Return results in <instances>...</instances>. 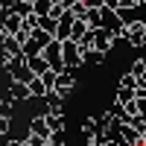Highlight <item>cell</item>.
I'll list each match as a JSON object with an SVG mask.
<instances>
[{
  "mask_svg": "<svg viewBox=\"0 0 146 146\" xmlns=\"http://www.w3.org/2000/svg\"><path fill=\"white\" fill-rule=\"evenodd\" d=\"M44 58H47V64H50V70L53 73H64V62H62V41H50L44 47V53H41Z\"/></svg>",
  "mask_w": 146,
  "mask_h": 146,
  "instance_id": "6da1fadb",
  "label": "cell"
},
{
  "mask_svg": "<svg viewBox=\"0 0 146 146\" xmlns=\"http://www.w3.org/2000/svg\"><path fill=\"white\" fill-rule=\"evenodd\" d=\"M62 62H64V70H73V67H79L85 62V56L79 50V44H73V41H62Z\"/></svg>",
  "mask_w": 146,
  "mask_h": 146,
  "instance_id": "7a4b0ae2",
  "label": "cell"
},
{
  "mask_svg": "<svg viewBox=\"0 0 146 146\" xmlns=\"http://www.w3.org/2000/svg\"><path fill=\"white\" fill-rule=\"evenodd\" d=\"M143 38H146V23L143 21H135L131 27H126V41L129 44H143Z\"/></svg>",
  "mask_w": 146,
  "mask_h": 146,
  "instance_id": "3957f363",
  "label": "cell"
},
{
  "mask_svg": "<svg viewBox=\"0 0 146 146\" xmlns=\"http://www.w3.org/2000/svg\"><path fill=\"white\" fill-rule=\"evenodd\" d=\"M23 64L29 67V73H32L35 79H41L44 73L50 70V64H47V58H44V56H32V58H23Z\"/></svg>",
  "mask_w": 146,
  "mask_h": 146,
  "instance_id": "277c9868",
  "label": "cell"
},
{
  "mask_svg": "<svg viewBox=\"0 0 146 146\" xmlns=\"http://www.w3.org/2000/svg\"><path fill=\"white\" fill-rule=\"evenodd\" d=\"M23 29V18H18V15H9L3 18V35H0V38H6V35H12V38H15V35Z\"/></svg>",
  "mask_w": 146,
  "mask_h": 146,
  "instance_id": "5b68a950",
  "label": "cell"
},
{
  "mask_svg": "<svg viewBox=\"0 0 146 146\" xmlns=\"http://www.w3.org/2000/svg\"><path fill=\"white\" fill-rule=\"evenodd\" d=\"M9 100H12V102H29V100H32L29 85H23V82H12V88H9Z\"/></svg>",
  "mask_w": 146,
  "mask_h": 146,
  "instance_id": "8992f818",
  "label": "cell"
},
{
  "mask_svg": "<svg viewBox=\"0 0 146 146\" xmlns=\"http://www.w3.org/2000/svg\"><path fill=\"white\" fill-rule=\"evenodd\" d=\"M88 35H91V27H88V23H85V21H73V27H70V38H67V41L82 44Z\"/></svg>",
  "mask_w": 146,
  "mask_h": 146,
  "instance_id": "52a82bcc",
  "label": "cell"
},
{
  "mask_svg": "<svg viewBox=\"0 0 146 146\" xmlns=\"http://www.w3.org/2000/svg\"><path fill=\"white\" fill-rule=\"evenodd\" d=\"M91 38H94V50H100V53H108V50H111V35H108L105 29H94Z\"/></svg>",
  "mask_w": 146,
  "mask_h": 146,
  "instance_id": "ba28073f",
  "label": "cell"
},
{
  "mask_svg": "<svg viewBox=\"0 0 146 146\" xmlns=\"http://www.w3.org/2000/svg\"><path fill=\"white\" fill-rule=\"evenodd\" d=\"M29 135H35V137H44L47 143H50V129H47L44 117H35L32 123H29Z\"/></svg>",
  "mask_w": 146,
  "mask_h": 146,
  "instance_id": "9c48e42d",
  "label": "cell"
},
{
  "mask_svg": "<svg viewBox=\"0 0 146 146\" xmlns=\"http://www.w3.org/2000/svg\"><path fill=\"white\" fill-rule=\"evenodd\" d=\"M67 9H70V3H67V0H53V3H50V15H47V18L62 21V18L67 15Z\"/></svg>",
  "mask_w": 146,
  "mask_h": 146,
  "instance_id": "30bf717a",
  "label": "cell"
},
{
  "mask_svg": "<svg viewBox=\"0 0 146 146\" xmlns=\"http://www.w3.org/2000/svg\"><path fill=\"white\" fill-rule=\"evenodd\" d=\"M12 15L29 18V15H32V0H18V3H12Z\"/></svg>",
  "mask_w": 146,
  "mask_h": 146,
  "instance_id": "8fae6325",
  "label": "cell"
},
{
  "mask_svg": "<svg viewBox=\"0 0 146 146\" xmlns=\"http://www.w3.org/2000/svg\"><path fill=\"white\" fill-rule=\"evenodd\" d=\"M82 131H85V137H94V135H100V120H96V117H88V120H85V123H82Z\"/></svg>",
  "mask_w": 146,
  "mask_h": 146,
  "instance_id": "7c38bea8",
  "label": "cell"
},
{
  "mask_svg": "<svg viewBox=\"0 0 146 146\" xmlns=\"http://www.w3.org/2000/svg\"><path fill=\"white\" fill-rule=\"evenodd\" d=\"M44 123H47V129H50V135H53V131H64V117L44 114Z\"/></svg>",
  "mask_w": 146,
  "mask_h": 146,
  "instance_id": "4fadbf2b",
  "label": "cell"
},
{
  "mask_svg": "<svg viewBox=\"0 0 146 146\" xmlns=\"http://www.w3.org/2000/svg\"><path fill=\"white\" fill-rule=\"evenodd\" d=\"M38 29H41V32H47L50 38H56V32H58V21H53V18H41Z\"/></svg>",
  "mask_w": 146,
  "mask_h": 146,
  "instance_id": "5bb4252c",
  "label": "cell"
},
{
  "mask_svg": "<svg viewBox=\"0 0 146 146\" xmlns=\"http://www.w3.org/2000/svg\"><path fill=\"white\" fill-rule=\"evenodd\" d=\"M50 3H53V0H32V15L47 18V15H50Z\"/></svg>",
  "mask_w": 146,
  "mask_h": 146,
  "instance_id": "9a60e30c",
  "label": "cell"
},
{
  "mask_svg": "<svg viewBox=\"0 0 146 146\" xmlns=\"http://www.w3.org/2000/svg\"><path fill=\"white\" fill-rule=\"evenodd\" d=\"M50 96V102H47V114H53V117H62L64 114V105H62V100H56L53 94H47Z\"/></svg>",
  "mask_w": 146,
  "mask_h": 146,
  "instance_id": "2e32d148",
  "label": "cell"
},
{
  "mask_svg": "<svg viewBox=\"0 0 146 146\" xmlns=\"http://www.w3.org/2000/svg\"><path fill=\"white\" fill-rule=\"evenodd\" d=\"M29 94H32V100H41V96H47L50 91L44 88V82H41V79H32V82H29Z\"/></svg>",
  "mask_w": 146,
  "mask_h": 146,
  "instance_id": "e0dca14e",
  "label": "cell"
},
{
  "mask_svg": "<svg viewBox=\"0 0 146 146\" xmlns=\"http://www.w3.org/2000/svg\"><path fill=\"white\" fill-rule=\"evenodd\" d=\"M129 102H135V91L131 88H120L117 91V105H129Z\"/></svg>",
  "mask_w": 146,
  "mask_h": 146,
  "instance_id": "ac0fdd59",
  "label": "cell"
},
{
  "mask_svg": "<svg viewBox=\"0 0 146 146\" xmlns=\"http://www.w3.org/2000/svg\"><path fill=\"white\" fill-rule=\"evenodd\" d=\"M56 79H58V73H53V70H47L44 76H41V82H44V88L50 91V94L56 91Z\"/></svg>",
  "mask_w": 146,
  "mask_h": 146,
  "instance_id": "d6986e66",
  "label": "cell"
},
{
  "mask_svg": "<svg viewBox=\"0 0 146 146\" xmlns=\"http://www.w3.org/2000/svg\"><path fill=\"white\" fill-rule=\"evenodd\" d=\"M0 117L12 120V100H0Z\"/></svg>",
  "mask_w": 146,
  "mask_h": 146,
  "instance_id": "ffe728a7",
  "label": "cell"
},
{
  "mask_svg": "<svg viewBox=\"0 0 146 146\" xmlns=\"http://www.w3.org/2000/svg\"><path fill=\"white\" fill-rule=\"evenodd\" d=\"M105 58V53H100V50H91V53H85V62H91V64H100Z\"/></svg>",
  "mask_w": 146,
  "mask_h": 146,
  "instance_id": "44dd1931",
  "label": "cell"
},
{
  "mask_svg": "<svg viewBox=\"0 0 146 146\" xmlns=\"http://www.w3.org/2000/svg\"><path fill=\"white\" fill-rule=\"evenodd\" d=\"M32 41H38L41 47H47V44H50L53 38H50V35H47V32H41V29H35V32H32Z\"/></svg>",
  "mask_w": 146,
  "mask_h": 146,
  "instance_id": "7402d4cb",
  "label": "cell"
},
{
  "mask_svg": "<svg viewBox=\"0 0 146 146\" xmlns=\"http://www.w3.org/2000/svg\"><path fill=\"white\" fill-rule=\"evenodd\" d=\"M50 146H64V131H53L50 135Z\"/></svg>",
  "mask_w": 146,
  "mask_h": 146,
  "instance_id": "603a6c76",
  "label": "cell"
},
{
  "mask_svg": "<svg viewBox=\"0 0 146 146\" xmlns=\"http://www.w3.org/2000/svg\"><path fill=\"white\" fill-rule=\"evenodd\" d=\"M9 126H12V120H3V117H0V137L9 131Z\"/></svg>",
  "mask_w": 146,
  "mask_h": 146,
  "instance_id": "cb8c5ba5",
  "label": "cell"
},
{
  "mask_svg": "<svg viewBox=\"0 0 146 146\" xmlns=\"http://www.w3.org/2000/svg\"><path fill=\"white\" fill-rule=\"evenodd\" d=\"M9 62H12V58H9V56H6L3 50H0V67H3V70H6V67H9Z\"/></svg>",
  "mask_w": 146,
  "mask_h": 146,
  "instance_id": "d4e9b609",
  "label": "cell"
},
{
  "mask_svg": "<svg viewBox=\"0 0 146 146\" xmlns=\"http://www.w3.org/2000/svg\"><path fill=\"white\" fill-rule=\"evenodd\" d=\"M105 146H126V143H123V140H108Z\"/></svg>",
  "mask_w": 146,
  "mask_h": 146,
  "instance_id": "484cf974",
  "label": "cell"
},
{
  "mask_svg": "<svg viewBox=\"0 0 146 146\" xmlns=\"http://www.w3.org/2000/svg\"><path fill=\"white\" fill-rule=\"evenodd\" d=\"M3 146H23L21 140H9V143H3Z\"/></svg>",
  "mask_w": 146,
  "mask_h": 146,
  "instance_id": "4316f807",
  "label": "cell"
},
{
  "mask_svg": "<svg viewBox=\"0 0 146 146\" xmlns=\"http://www.w3.org/2000/svg\"><path fill=\"white\" fill-rule=\"evenodd\" d=\"M143 44H146V38H143Z\"/></svg>",
  "mask_w": 146,
  "mask_h": 146,
  "instance_id": "83f0119b",
  "label": "cell"
},
{
  "mask_svg": "<svg viewBox=\"0 0 146 146\" xmlns=\"http://www.w3.org/2000/svg\"><path fill=\"white\" fill-rule=\"evenodd\" d=\"M47 146H50V143H47Z\"/></svg>",
  "mask_w": 146,
  "mask_h": 146,
  "instance_id": "f1b7e54d",
  "label": "cell"
}]
</instances>
